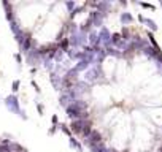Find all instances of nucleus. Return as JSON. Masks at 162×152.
I'll return each instance as SVG.
<instances>
[{"mask_svg": "<svg viewBox=\"0 0 162 152\" xmlns=\"http://www.w3.org/2000/svg\"><path fill=\"white\" fill-rule=\"evenodd\" d=\"M14 59H16L18 62H21V60H22V59H21V54H19V52H18V54H14Z\"/></svg>", "mask_w": 162, "mask_h": 152, "instance_id": "7ed1b4c3", "label": "nucleus"}, {"mask_svg": "<svg viewBox=\"0 0 162 152\" xmlns=\"http://www.w3.org/2000/svg\"><path fill=\"white\" fill-rule=\"evenodd\" d=\"M18 87H19V81H14V83H13V90L16 92V90H18Z\"/></svg>", "mask_w": 162, "mask_h": 152, "instance_id": "f03ea898", "label": "nucleus"}, {"mask_svg": "<svg viewBox=\"0 0 162 152\" xmlns=\"http://www.w3.org/2000/svg\"><path fill=\"white\" fill-rule=\"evenodd\" d=\"M161 6H162V3H161Z\"/></svg>", "mask_w": 162, "mask_h": 152, "instance_id": "20e7f679", "label": "nucleus"}, {"mask_svg": "<svg viewBox=\"0 0 162 152\" xmlns=\"http://www.w3.org/2000/svg\"><path fill=\"white\" fill-rule=\"evenodd\" d=\"M92 8L80 24L67 16L70 48L57 52L76 64L51 75L70 138L91 152H162V51L130 13L106 25L110 3Z\"/></svg>", "mask_w": 162, "mask_h": 152, "instance_id": "f257e3e1", "label": "nucleus"}]
</instances>
